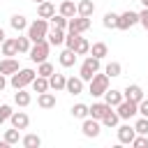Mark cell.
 Here are the masks:
<instances>
[{"instance_id": "6da1fadb", "label": "cell", "mask_w": 148, "mask_h": 148, "mask_svg": "<svg viewBox=\"0 0 148 148\" xmlns=\"http://www.w3.org/2000/svg\"><path fill=\"white\" fill-rule=\"evenodd\" d=\"M35 76H37V72H35V69H30V67H25V69L14 72V74H12V79H9V83H12V88H14V90H18V88L30 86V83L35 81Z\"/></svg>"}, {"instance_id": "7a4b0ae2", "label": "cell", "mask_w": 148, "mask_h": 148, "mask_svg": "<svg viewBox=\"0 0 148 148\" xmlns=\"http://www.w3.org/2000/svg\"><path fill=\"white\" fill-rule=\"evenodd\" d=\"M46 35H49V21H46V18H35V21L28 25V37H30V42H42V39H46Z\"/></svg>"}, {"instance_id": "3957f363", "label": "cell", "mask_w": 148, "mask_h": 148, "mask_svg": "<svg viewBox=\"0 0 148 148\" xmlns=\"http://www.w3.org/2000/svg\"><path fill=\"white\" fill-rule=\"evenodd\" d=\"M49 51H51V42L49 39H42V42H32V46H30V60L32 62H44L46 58H49Z\"/></svg>"}, {"instance_id": "277c9868", "label": "cell", "mask_w": 148, "mask_h": 148, "mask_svg": "<svg viewBox=\"0 0 148 148\" xmlns=\"http://www.w3.org/2000/svg\"><path fill=\"white\" fill-rule=\"evenodd\" d=\"M109 90V74L104 72V74H95L92 79H90V86H88V92L92 95V97H102L104 92Z\"/></svg>"}, {"instance_id": "5b68a950", "label": "cell", "mask_w": 148, "mask_h": 148, "mask_svg": "<svg viewBox=\"0 0 148 148\" xmlns=\"http://www.w3.org/2000/svg\"><path fill=\"white\" fill-rule=\"evenodd\" d=\"M97 72H99V58H95V56H88V58L81 62L79 76H81L83 81H90V79H92Z\"/></svg>"}, {"instance_id": "8992f818", "label": "cell", "mask_w": 148, "mask_h": 148, "mask_svg": "<svg viewBox=\"0 0 148 148\" xmlns=\"http://www.w3.org/2000/svg\"><path fill=\"white\" fill-rule=\"evenodd\" d=\"M116 111H118L120 120H130V118H134V116L139 113V104L132 102V99H123V102L116 106Z\"/></svg>"}, {"instance_id": "52a82bcc", "label": "cell", "mask_w": 148, "mask_h": 148, "mask_svg": "<svg viewBox=\"0 0 148 148\" xmlns=\"http://www.w3.org/2000/svg\"><path fill=\"white\" fill-rule=\"evenodd\" d=\"M81 132H83V136H88V139H95V136H99V132H102V120H97V118H83V125H81Z\"/></svg>"}, {"instance_id": "ba28073f", "label": "cell", "mask_w": 148, "mask_h": 148, "mask_svg": "<svg viewBox=\"0 0 148 148\" xmlns=\"http://www.w3.org/2000/svg\"><path fill=\"white\" fill-rule=\"evenodd\" d=\"M136 23H139V12L127 9V12H123V14L118 16V30H130V28L136 25Z\"/></svg>"}, {"instance_id": "9c48e42d", "label": "cell", "mask_w": 148, "mask_h": 148, "mask_svg": "<svg viewBox=\"0 0 148 148\" xmlns=\"http://www.w3.org/2000/svg\"><path fill=\"white\" fill-rule=\"evenodd\" d=\"M88 28H90V16H79L76 14V18L72 16L67 21V30H72V32H86Z\"/></svg>"}, {"instance_id": "30bf717a", "label": "cell", "mask_w": 148, "mask_h": 148, "mask_svg": "<svg viewBox=\"0 0 148 148\" xmlns=\"http://www.w3.org/2000/svg\"><path fill=\"white\" fill-rule=\"evenodd\" d=\"M123 95H125V99H132V102H141L143 99V88L141 86H136V83H127V88L123 90Z\"/></svg>"}, {"instance_id": "8fae6325", "label": "cell", "mask_w": 148, "mask_h": 148, "mask_svg": "<svg viewBox=\"0 0 148 148\" xmlns=\"http://www.w3.org/2000/svg\"><path fill=\"white\" fill-rule=\"evenodd\" d=\"M9 123H12V127H16V130H25V127L30 125V118H28L25 111H14L12 118H9Z\"/></svg>"}, {"instance_id": "7c38bea8", "label": "cell", "mask_w": 148, "mask_h": 148, "mask_svg": "<svg viewBox=\"0 0 148 148\" xmlns=\"http://www.w3.org/2000/svg\"><path fill=\"white\" fill-rule=\"evenodd\" d=\"M134 136H136V130H134L132 125H120V127H118V141H120V143H130V146H132Z\"/></svg>"}, {"instance_id": "4fadbf2b", "label": "cell", "mask_w": 148, "mask_h": 148, "mask_svg": "<svg viewBox=\"0 0 148 148\" xmlns=\"http://www.w3.org/2000/svg\"><path fill=\"white\" fill-rule=\"evenodd\" d=\"M18 69H21V67H18V60H16V58H5V60H0V74H5V76H7V74L12 76V74L18 72Z\"/></svg>"}, {"instance_id": "5bb4252c", "label": "cell", "mask_w": 148, "mask_h": 148, "mask_svg": "<svg viewBox=\"0 0 148 148\" xmlns=\"http://www.w3.org/2000/svg\"><path fill=\"white\" fill-rule=\"evenodd\" d=\"M65 90H67L69 95H81V92H83V79H81V76H72V79H67Z\"/></svg>"}, {"instance_id": "9a60e30c", "label": "cell", "mask_w": 148, "mask_h": 148, "mask_svg": "<svg viewBox=\"0 0 148 148\" xmlns=\"http://www.w3.org/2000/svg\"><path fill=\"white\" fill-rule=\"evenodd\" d=\"M49 86H51V90H65V86H67V79H65V74H58V72H53L51 76H49Z\"/></svg>"}, {"instance_id": "2e32d148", "label": "cell", "mask_w": 148, "mask_h": 148, "mask_svg": "<svg viewBox=\"0 0 148 148\" xmlns=\"http://www.w3.org/2000/svg\"><path fill=\"white\" fill-rule=\"evenodd\" d=\"M53 14H56V7H53V2L44 0V2H39V5H37V16H39V18H51Z\"/></svg>"}, {"instance_id": "e0dca14e", "label": "cell", "mask_w": 148, "mask_h": 148, "mask_svg": "<svg viewBox=\"0 0 148 148\" xmlns=\"http://www.w3.org/2000/svg\"><path fill=\"white\" fill-rule=\"evenodd\" d=\"M0 49H2V56H7V58H14V56H18L16 39H12V37H7V39L0 44Z\"/></svg>"}, {"instance_id": "ac0fdd59", "label": "cell", "mask_w": 148, "mask_h": 148, "mask_svg": "<svg viewBox=\"0 0 148 148\" xmlns=\"http://www.w3.org/2000/svg\"><path fill=\"white\" fill-rule=\"evenodd\" d=\"M123 99H125V95H123L120 90H113V88H111V90H106V92H104V102H106L109 106H118Z\"/></svg>"}, {"instance_id": "d6986e66", "label": "cell", "mask_w": 148, "mask_h": 148, "mask_svg": "<svg viewBox=\"0 0 148 148\" xmlns=\"http://www.w3.org/2000/svg\"><path fill=\"white\" fill-rule=\"evenodd\" d=\"M37 104H39L42 109H53V106H56V95L49 92V90H46V92H39V95H37Z\"/></svg>"}, {"instance_id": "ffe728a7", "label": "cell", "mask_w": 148, "mask_h": 148, "mask_svg": "<svg viewBox=\"0 0 148 148\" xmlns=\"http://www.w3.org/2000/svg\"><path fill=\"white\" fill-rule=\"evenodd\" d=\"M111 106L106 104V102H95L92 106H90V118H97V120H102L104 116H106V111H109Z\"/></svg>"}, {"instance_id": "44dd1931", "label": "cell", "mask_w": 148, "mask_h": 148, "mask_svg": "<svg viewBox=\"0 0 148 148\" xmlns=\"http://www.w3.org/2000/svg\"><path fill=\"white\" fill-rule=\"evenodd\" d=\"M9 25H12L16 32H21V30H28V25H30V23H28V18H25L23 14H14V16L9 18Z\"/></svg>"}, {"instance_id": "7402d4cb", "label": "cell", "mask_w": 148, "mask_h": 148, "mask_svg": "<svg viewBox=\"0 0 148 148\" xmlns=\"http://www.w3.org/2000/svg\"><path fill=\"white\" fill-rule=\"evenodd\" d=\"M46 39L51 42V46H60V44H65V30H60V28H53V30L46 35Z\"/></svg>"}, {"instance_id": "603a6c76", "label": "cell", "mask_w": 148, "mask_h": 148, "mask_svg": "<svg viewBox=\"0 0 148 148\" xmlns=\"http://www.w3.org/2000/svg\"><path fill=\"white\" fill-rule=\"evenodd\" d=\"M60 65L62 67H74V62H76V51H72V49H65L62 53H60Z\"/></svg>"}, {"instance_id": "cb8c5ba5", "label": "cell", "mask_w": 148, "mask_h": 148, "mask_svg": "<svg viewBox=\"0 0 148 148\" xmlns=\"http://www.w3.org/2000/svg\"><path fill=\"white\" fill-rule=\"evenodd\" d=\"M30 86H32V90H35L37 95H39V92H46V90H51V86H49V79H46V76H39V74L35 76V81H32Z\"/></svg>"}, {"instance_id": "d4e9b609", "label": "cell", "mask_w": 148, "mask_h": 148, "mask_svg": "<svg viewBox=\"0 0 148 148\" xmlns=\"http://www.w3.org/2000/svg\"><path fill=\"white\" fill-rule=\"evenodd\" d=\"M58 12H60L62 16H67V18H72V16H76V14H79V12H76V5H74L72 0H62Z\"/></svg>"}, {"instance_id": "484cf974", "label": "cell", "mask_w": 148, "mask_h": 148, "mask_svg": "<svg viewBox=\"0 0 148 148\" xmlns=\"http://www.w3.org/2000/svg\"><path fill=\"white\" fill-rule=\"evenodd\" d=\"M76 12H79V16H92L95 2H92V0H81V2L76 5Z\"/></svg>"}, {"instance_id": "4316f807", "label": "cell", "mask_w": 148, "mask_h": 148, "mask_svg": "<svg viewBox=\"0 0 148 148\" xmlns=\"http://www.w3.org/2000/svg\"><path fill=\"white\" fill-rule=\"evenodd\" d=\"M90 56H95V58H104V56H109V46L104 44V42H95L92 46H90Z\"/></svg>"}, {"instance_id": "83f0119b", "label": "cell", "mask_w": 148, "mask_h": 148, "mask_svg": "<svg viewBox=\"0 0 148 148\" xmlns=\"http://www.w3.org/2000/svg\"><path fill=\"white\" fill-rule=\"evenodd\" d=\"M14 102H16L18 106H28V104L32 102V97H30V92H25V88H18V90L14 92Z\"/></svg>"}, {"instance_id": "f1b7e54d", "label": "cell", "mask_w": 148, "mask_h": 148, "mask_svg": "<svg viewBox=\"0 0 148 148\" xmlns=\"http://www.w3.org/2000/svg\"><path fill=\"white\" fill-rule=\"evenodd\" d=\"M72 116L83 120V118H88V116H90V106H88V104H83V102H79V104H74V106H72Z\"/></svg>"}, {"instance_id": "f546056e", "label": "cell", "mask_w": 148, "mask_h": 148, "mask_svg": "<svg viewBox=\"0 0 148 148\" xmlns=\"http://www.w3.org/2000/svg\"><path fill=\"white\" fill-rule=\"evenodd\" d=\"M118 120H120V116H118V111H113V106H111V109L106 111V116L102 118V125H104V127H116Z\"/></svg>"}, {"instance_id": "4dcf8cb0", "label": "cell", "mask_w": 148, "mask_h": 148, "mask_svg": "<svg viewBox=\"0 0 148 148\" xmlns=\"http://www.w3.org/2000/svg\"><path fill=\"white\" fill-rule=\"evenodd\" d=\"M118 16L120 14H116V12H106L104 14V28H109V30H113V28H118Z\"/></svg>"}, {"instance_id": "1f68e13d", "label": "cell", "mask_w": 148, "mask_h": 148, "mask_svg": "<svg viewBox=\"0 0 148 148\" xmlns=\"http://www.w3.org/2000/svg\"><path fill=\"white\" fill-rule=\"evenodd\" d=\"M79 39H81V32H72V30H67V35H65V46L74 51L76 44H79Z\"/></svg>"}, {"instance_id": "d6a6232c", "label": "cell", "mask_w": 148, "mask_h": 148, "mask_svg": "<svg viewBox=\"0 0 148 148\" xmlns=\"http://www.w3.org/2000/svg\"><path fill=\"white\" fill-rule=\"evenodd\" d=\"M5 141H7L9 146L18 143V141H21V130H16V127H12V130H5Z\"/></svg>"}, {"instance_id": "836d02e7", "label": "cell", "mask_w": 148, "mask_h": 148, "mask_svg": "<svg viewBox=\"0 0 148 148\" xmlns=\"http://www.w3.org/2000/svg\"><path fill=\"white\" fill-rule=\"evenodd\" d=\"M21 143H23L25 148H39V146H42V139H39L37 134H25V136L21 139Z\"/></svg>"}, {"instance_id": "e575fe53", "label": "cell", "mask_w": 148, "mask_h": 148, "mask_svg": "<svg viewBox=\"0 0 148 148\" xmlns=\"http://www.w3.org/2000/svg\"><path fill=\"white\" fill-rule=\"evenodd\" d=\"M67 21H69V18H67V16H62L60 12L51 16V25H53V28H60V30H67Z\"/></svg>"}, {"instance_id": "d590c367", "label": "cell", "mask_w": 148, "mask_h": 148, "mask_svg": "<svg viewBox=\"0 0 148 148\" xmlns=\"http://www.w3.org/2000/svg\"><path fill=\"white\" fill-rule=\"evenodd\" d=\"M30 46H32V42H30L28 35H25V37H16V49H18V53H30Z\"/></svg>"}, {"instance_id": "8d00e7d4", "label": "cell", "mask_w": 148, "mask_h": 148, "mask_svg": "<svg viewBox=\"0 0 148 148\" xmlns=\"http://www.w3.org/2000/svg\"><path fill=\"white\" fill-rule=\"evenodd\" d=\"M53 72H56V69H53V65H51L49 60H44V62L37 65V74H39V76H46V79H49Z\"/></svg>"}, {"instance_id": "74e56055", "label": "cell", "mask_w": 148, "mask_h": 148, "mask_svg": "<svg viewBox=\"0 0 148 148\" xmlns=\"http://www.w3.org/2000/svg\"><path fill=\"white\" fill-rule=\"evenodd\" d=\"M104 72H106V74H109V79H111V76H120V74H123V67H120V62L111 60V62L104 67Z\"/></svg>"}, {"instance_id": "f35d334b", "label": "cell", "mask_w": 148, "mask_h": 148, "mask_svg": "<svg viewBox=\"0 0 148 148\" xmlns=\"http://www.w3.org/2000/svg\"><path fill=\"white\" fill-rule=\"evenodd\" d=\"M74 51H76V56H86V53H90V42H88L86 37H81Z\"/></svg>"}, {"instance_id": "ab89813d", "label": "cell", "mask_w": 148, "mask_h": 148, "mask_svg": "<svg viewBox=\"0 0 148 148\" xmlns=\"http://www.w3.org/2000/svg\"><path fill=\"white\" fill-rule=\"evenodd\" d=\"M134 130H136V134H148V118L141 116V118L134 123Z\"/></svg>"}, {"instance_id": "60d3db41", "label": "cell", "mask_w": 148, "mask_h": 148, "mask_svg": "<svg viewBox=\"0 0 148 148\" xmlns=\"http://www.w3.org/2000/svg\"><path fill=\"white\" fill-rule=\"evenodd\" d=\"M12 113H14V111H12V106H9V104H0V125H2V123H7V120L12 118Z\"/></svg>"}, {"instance_id": "b9f144b4", "label": "cell", "mask_w": 148, "mask_h": 148, "mask_svg": "<svg viewBox=\"0 0 148 148\" xmlns=\"http://www.w3.org/2000/svg\"><path fill=\"white\" fill-rule=\"evenodd\" d=\"M132 146L134 148H146L148 146V134H136L134 141H132Z\"/></svg>"}, {"instance_id": "7bdbcfd3", "label": "cell", "mask_w": 148, "mask_h": 148, "mask_svg": "<svg viewBox=\"0 0 148 148\" xmlns=\"http://www.w3.org/2000/svg\"><path fill=\"white\" fill-rule=\"evenodd\" d=\"M139 23H141V25L148 30V7H143V9L139 12Z\"/></svg>"}, {"instance_id": "ee69618b", "label": "cell", "mask_w": 148, "mask_h": 148, "mask_svg": "<svg viewBox=\"0 0 148 148\" xmlns=\"http://www.w3.org/2000/svg\"><path fill=\"white\" fill-rule=\"evenodd\" d=\"M139 113H141V116H146V118H148V99H146V97H143V99H141V102H139Z\"/></svg>"}, {"instance_id": "f6af8a7d", "label": "cell", "mask_w": 148, "mask_h": 148, "mask_svg": "<svg viewBox=\"0 0 148 148\" xmlns=\"http://www.w3.org/2000/svg\"><path fill=\"white\" fill-rule=\"evenodd\" d=\"M7 88V79H5V74H0V92Z\"/></svg>"}, {"instance_id": "bcb514c9", "label": "cell", "mask_w": 148, "mask_h": 148, "mask_svg": "<svg viewBox=\"0 0 148 148\" xmlns=\"http://www.w3.org/2000/svg\"><path fill=\"white\" fill-rule=\"evenodd\" d=\"M5 39H7V37H5V30H2V28H0V44H2V42H5Z\"/></svg>"}, {"instance_id": "7dc6e473", "label": "cell", "mask_w": 148, "mask_h": 148, "mask_svg": "<svg viewBox=\"0 0 148 148\" xmlns=\"http://www.w3.org/2000/svg\"><path fill=\"white\" fill-rule=\"evenodd\" d=\"M139 2H141V5H143V7H148V0H139Z\"/></svg>"}, {"instance_id": "c3c4849f", "label": "cell", "mask_w": 148, "mask_h": 148, "mask_svg": "<svg viewBox=\"0 0 148 148\" xmlns=\"http://www.w3.org/2000/svg\"><path fill=\"white\" fill-rule=\"evenodd\" d=\"M32 2H35V5H39V2H44V0H32Z\"/></svg>"}]
</instances>
